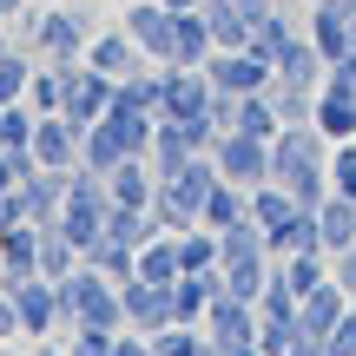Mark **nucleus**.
Masks as SVG:
<instances>
[{"instance_id": "nucleus-15", "label": "nucleus", "mask_w": 356, "mask_h": 356, "mask_svg": "<svg viewBox=\"0 0 356 356\" xmlns=\"http://www.w3.org/2000/svg\"><path fill=\"white\" fill-rule=\"evenodd\" d=\"M0 277H40V225L33 218L0 231Z\"/></svg>"}, {"instance_id": "nucleus-11", "label": "nucleus", "mask_w": 356, "mask_h": 356, "mask_svg": "<svg viewBox=\"0 0 356 356\" xmlns=\"http://www.w3.org/2000/svg\"><path fill=\"white\" fill-rule=\"evenodd\" d=\"M86 66H99L106 79H132L139 66H152L139 53V40L126 33V26H113V33H92V47H86Z\"/></svg>"}, {"instance_id": "nucleus-46", "label": "nucleus", "mask_w": 356, "mask_h": 356, "mask_svg": "<svg viewBox=\"0 0 356 356\" xmlns=\"http://www.w3.org/2000/svg\"><path fill=\"white\" fill-rule=\"evenodd\" d=\"M7 191H20V165H13V152H0V198Z\"/></svg>"}, {"instance_id": "nucleus-53", "label": "nucleus", "mask_w": 356, "mask_h": 356, "mask_svg": "<svg viewBox=\"0 0 356 356\" xmlns=\"http://www.w3.org/2000/svg\"><path fill=\"white\" fill-rule=\"evenodd\" d=\"M350 310H356V291H350Z\"/></svg>"}, {"instance_id": "nucleus-55", "label": "nucleus", "mask_w": 356, "mask_h": 356, "mask_svg": "<svg viewBox=\"0 0 356 356\" xmlns=\"http://www.w3.org/2000/svg\"><path fill=\"white\" fill-rule=\"evenodd\" d=\"M126 7H132V0H126Z\"/></svg>"}, {"instance_id": "nucleus-36", "label": "nucleus", "mask_w": 356, "mask_h": 356, "mask_svg": "<svg viewBox=\"0 0 356 356\" xmlns=\"http://www.w3.org/2000/svg\"><path fill=\"white\" fill-rule=\"evenodd\" d=\"M113 337H119V330H99V323H73V337H66V356H113Z\"/></svg>"}, {"instance_id": "nucleus-38", "label": "nucleus", "mask_w": 356, "mask_h": 356, "mask_svg": "<svg viewBox=\"0 0 356 356\" xmlns=\"http://www.w3.org/2000/svg\"><path fill=\"white\" fill-rule=\"evenodd\" d=\"M323 92H343V99H356V47L343 53V60L323 66Z\"/></svg>"}, {"instance_id": "nucleus-18", "label": "nucleus", "mask_w": 356, "mask_h": 356, "mask_svg": "<svg viewBox=\"0 0 356 356\" xmlns=\"http://www.w3.org/2000/svg\"><path fill=\"white\" fill-rule=\"evenodd\" d=\"M211 20H204V7H191V13H178V33H172V60L178 66H204L211 60Z\"/></svg>"}, {"instance_id": "nucleus-25", "label": "nucleus", "mask_w": 356, "mask_h": 356, "mask_svg": "<svg viewBox=\"0 0 356 356\" xmlns=\"http://www.w3.org/2000/svg\"><path fill=\"white\" fill-rule=\"evenodd\" d=\"M257 304V323H297V291L277 277V264H270V277H264V291L251 297Z\"/></svg>"}, {"instance_id": "nucleus-32", "label": "nucleus", "mask_w": 356, "mask_h": 356, "mask_svg": "<svg viewBox=\"0 0 356 356\" xmlns=\"http://www.w3.org/2000/svg\"><path fill=\"white\" fill-rule=\"evenodd\" d=\"M33 106L26 99H13V106H0V152H26L33 145Z\"/></svg>"}, {"instance_id": "nucleus-24", "label": "nucleus", "mask_w": 356, "mask_h": 356, "mask_svg": "<svg viewBox=\"0 0 356 356\" xmlns=\"http://www.w3.org/2000/svg\"><path fill=\"white\" fill-rule=\"evenodd\" d=\"M231 132H251V139H277L284 132V119H277V106H270V92H244V106H238V126Z\"/></svg>"}, {"instance_id": "nucleus-34", "label": "nucleus", "mask_w": 356, "mask_h": 356, "mask_svg": "<svg viewBox=\"0 0 356 356\" xmlns=\"http://www.w3.org/2000/svg\"><path fill=\"white\" fill-rule=\"evenodd\" d=\"M26 79H33V53H26V47H13L7 60H0V106L26 99Z\"/></svg>"}, {"instance_id": "nucleus-16", "label": "nucleus", "mask_w": 356, "mask_h": 356, "mask_svg": "<svg viewBox=\"0 0 356 356\" xmlns=\"http://www.w3.org/2000/svg\"><path fill=\"white\" fill-rule=\"evenodd\" d=\"M323 66H330V60L310 47V33H291V47L277 53V79H291V86H310V92L323 86Z\"/></svg>"}, {"instance_id": "nucleus-20", "label": "nucleus", "mask_w": 356, "mask_h": 356, "mask_svg": "<svg viewBox=\"0 0 356 356\" xmlns=\"http://www.w3.org/2000/svg\"><path fill=\"white\" fill-rule=\"evenodd\" d=\"M244 211H251V191H244V185H231V178H218V185H211V198H204V211H198V225L225 231V225H238Z\"/></svg>"}, {"instance_id": "nucleus-39", "label": "nucleus", "mask_w": 356, "mask_h": 356, "mask_svg": "<svg viewBox=\"0 0 356 356\" xmlns=\"http://www.w3.org/2000/svg\"><path fill=\"white\" fill-rule=\"evenodd\" d=\"M238 106H244L238 92H225V86H211V106H204V119H211L218 132H231V126H238Z\"/></svg>"}, {"instance_id": "nucleus-10", "label": "nucleus", "mask_w": 356, "mask_h": 356, "mask_svg": "<svg viewBox=\"0 0 356 356\" xmlns=\"http://www.w3.org/2000/svg\"><path fill=\"white\" fill-rule=\"evenodd\" d=\"M119 297H126V330H165L172 323V284H145V277H132V284H119Z\"/></svg>"}, {"instance_id": "nucleus-21", "label": "nucleus", "mask_w": 356, "mask_h": 356, "mask_svg": "<svg viewBox=\"0 0 356 356\" xmlns=\"http://www.w3.org/2000/svg\"><path fill=\"white\" fill-rule=\"evenodd\" d=\"M66 270H79V244L53 218V225H40V277H66Z\"/></svg>"}, {"instance_id": "nucleus-9", "label": "nucleus", "mask_w": 356, "mask_h": 356, "mask_svg": "<svg viewBox=\"0 0 356 356\" xmlns=\"http://www.w3.org/2000/svg\"><path fill=\"white\" fill-rule=\"evenodd\" d=\"M304 33H310V47H317L323 60H343V53L356 47L350 40V0H310Z\"/></svg>"}, {"instance_id": "nucleus-33", "label": "nucleus", "mask_w": 356, "mask_h": 356, "mask_svg": "<svg viewBox=\"0 0 356 356\" xmlns=\"http://www.w3.org/2000/svg\"><path fill=\"white\" fill-rule=\"evenodd\" d=\"M291 33H297V20H291V13H284V7H270V13H264V20H257V33H251V47H257V53H264V60H270V66H277V53H284V47H291Z\"/></svg>"}, {"instance_id": "nucleus-7", "label": "nucleus", "mask_w": 356, "mask_h": 356, "mask_svg": "<svg viewBox=\"0 0 356 356\" xmlns=\"http://www.w3.org/2000/svg\"><path fill=\"white\" fill-rule=\"evenodd\" d=\"M204 337L225 343V350L257 343V304H251V297H238V291H218L211 310H204Z\"/></svg>"}, {"instance_id": "nucleus-22", "label": "nucleus", "mask_w": 356, "mask_h": 356, "mask_svg": "<svg viewBox=\"0 0 356 356\" xmlns=\"http://www.w3.org/2000/svg\"><path fill=\"white\" fill-rule=\"evenodd\" d=\"M119 159H132V152L119 145V132L106 126V119H99V126H86V132H79V165H92V172H113Z\"/></svg>"}, {"instance_id": "nucleus-27", "label": "nucleus", "mask_w": 356, "mask_h": 356, "mask_svg": "<svg viewBox=\"0 0 356 356\" xmlns=\"http://www.w3.org/2000/svg\"><path fill=\"white\" fill-rule=\"evenodd\" d=\"M86 264H92V270H106L113 284H132V277H139V251H132V244H113V238H99V244H92V251H86Z\"/></svg>"}, {"instance_id": "nucleus-4", "label": "nucleus", "mask_w": 356, "mask_h": 356, "mask_svg": "<svg viewBox=\"0 0 356 356\" xmlns=\"http://www.w3.org/2000/svg\"><path fill=\"white\" fill-rule=\"evenodd\" d=\"M13 297V310H20V337H53L60 330V291H53V277H0Z\"/></svg>"}, {"instance_id": "nucleus-1", "label": "nucleus", "mask_w": 356, "mask_h": 356, "mask_svg": "<svg viewBox=\"0 0 356 356\" xmlns=\"http://www.w3.org/2000/svg\"><path fill=\"white\" fill-rule=\"evenodd\" d=\"M13 47H26L33 60H86L92 26H86V13H79V7H33Z\"/></svg>"}, {"instance_id": "nucleus-8", "label": "nucleus", "mask_w": 356, "mask_h": 356, "mask_svg": "<svg viewBox=\"0 0 356 356\" xmlns=\"http://www.w3.org/2000/svg\"><path fill=\"white\" fill-rule=\"evenodd\" d=\"M33 159L47 172H73L79 165V126L66 113H40L33 119Z\"/></svg>"}, {"instance_id": "nucleus-40", "label": "nucleus", "mask_w": 356, "mask_h": 356, "mask_svg": "<svg viewBox=\"0 0 356 356\" xmlns=\"http://www.w3.org/2000/svg\"><path fill=\"white\" fill-rule=\"evenodd\" d=\"M297 343V323H257V350L264 356H291Z\"/></svg>"}, {"instance_id": "nucleus-44", "label": "nucleus", "mask_w": 356, "mask_h": 356, "mask_svg": "<svg viewBox=\"0 0 356 356\" xmlns=\"http://www.w3.org/2000/svg\"><path fill=\"white\" fill-rule=\"evenodd\" d=\"M13 225H26V204H20V191H7V198H0V231H13Z\"/></svg>"}, {"instance_id": "nucleus-52", "label": "nucleus", "mask_w": 356, "mask_h": 356, "mask_svg": "<svg viewBox=\"0 0 356 356\" xmlns=\"http://www.w3.org/2000/svg\"><path fill=\"white\" fill-rule=\"evenodd\" d=\"M33 7H60V0H33Z\"/></svg>"}, {"instance_id": "nucleus-47", "label": "nucleus", "mask_w": 356, "mask_h": 356, "mask_svg": "<svg viewBox=\"0 0 356 356\" xmlns=\"http://www.w3.org/2000/svg\"><path fill=\"white\" fill-rule=\"evenodd\" d=\"M26 7L33 0H0V20H26Z\"/></svg>"}, {"instance_id": "nucleus-29", "label": "nucleus", "mask_w": 356, "mask_h": 356, "mask_svg": "<svg viewBox=\"0 0 356 356\" xmlns=\"http://www.w3.org/2000/svg\"><path fill=\"white\" fill-rule=\"evenodd\" d=\"M270 106H277L284 126H304V119H317V92H310V86H291V79H270Z\"/></svg>"}, {"instance_id": "nucleus-48", "label": "nucleus", "mask_w": 356, "mask_h": 356, "mask_svg": "<svg viewBox=\"0 0 356 356\" xmlns=\"http://www.w3.org/2000/svg\"><path fill=\"white\" fill-rule=\"evenodd\" d=\"M33 356H66V343H53V337H33Z\"/></svg>"}, {"instance_id": "nucleus-41", "label": "nucleus", "mask_w": 356, "mask_h": 356, "mask_svg": "<svg viewBox=\"0 0 356 356\" xmlns=\"http://www.w3.org/2000/svg\"><path fill=\"white\" fill-rule=\"evenodd\" d=\"M330 356H356V310H343V323L330 330Z\"/></svg>"}, {"instance_id": "nucleus-50", "label": "nucleus", "mask_w": 356, "mask_h": 356, "mask_svg": "<svg viewBox=\"0 0 356 356\" xmlns=\"http://www.w3.org/2000/svg\"><path fill=\"white\" fill-rule=\"evenodd\" d=\"M7 53H13V33H7V26H0V60H7Z\"/></svg>"}, {"instance_id": "nucleus-30", "label": "nucleus", "mask_w": 356, "mask_h": 356, "mask_svg": "<svg viewBox=\"0 0 356 356\" xmlns=\"http://www.w3.org/2000/svg\"><path fill=\"white\" fill-rule=\"evenodd\" d=\"M60 99H66V66L47 60L33 79H26V106H33V113H60Z\"/></svg>"}, {"instance_id": "nucleus-31", "label": "nucleus", "mask_w": 356, "mask_h": 356, "mask_svg": "<svg viewBox=\"0 0 356 356\" xmlns=\"http://www.w3.org/2000/svg\"><path fill=\"white\" fill-rule=\"evenodd\" d=\"M211 264H218V231L211 225L178 231V270H211Z\"/></svg>"}, {"instance_id": "nucleus-43", "label": "nucleus", "mask_w": 356, "mask_h": 356, "mask_svg": "<svg viewBox=\"0 0 356 356\" xmlns=\"http://www.w3.org/2000/svg\"><path fill=\"white\" fill-rule=\"evenodd\" d=\"M330 277L343 284V291H356V244H350V251H337V257H330Z\"/></svg>"}, {"instance_id": "nucleus-5", "label": "nucleus", "mask_w": 356, "mask_h": 356, "mask_svg": "<svg viewBox=\"0 0 356 356\" xmlns=\"http://www.w3.org/2000/svg\"><path fill=\"white\" fill-rule=\"evenodd\" d=\"M204 73H211V86H225V92H238V99H244V92H270L277 66H270L257 47H238V53H211Z\"/></svg>"}, {"instance_id": "nucleus-3", "label": "nucleus", "mask_w": 356, "mask_h": 356, "mask_svg": "<svg viewBox=\"0 0 356 356\" xmlns=\"http://www.w3.org/2000/svg\"><path fill=\"white\" fill-rule=\"evenodd\" d=\"M211 159H218V178H231V185H244V191L270 178V145L251 139V132H218Z\"/></svg>"}, {"instance_id": "nucleus-19", "label": "nucleus", "mask_w": 356, "mask_h": 356, "mask_svg": "<svg viewBox=\"0 0 356 356\" xmlns=\"http://www.w3.org/2000/svg\"><path fill=\"white\" fill-rule=\"evenodd\" d=\"M106 238L139 251V244H152V238H159V218H152V211H139V204H113V211H106Z\"/></svg>"}, {"instance_id": "nucleus-37", "label": "nucleus", "mask_w": 356, "mask_h": 356, "mask_svg": "<svg viewBox=\"0 0 356 356\" xmlns=\"http://www.w3.org/2000/svg\"><path fill=\"white\" fill-rule=\"evenodd\" d=\"M330 191H343V198H356V139L330 145Z\"/></svg>"}, {"instance_id": "nucleus-17", "label": "nucleus", "mask_w": 356, "mask_h": 356, "mask_svg": "<svg viewBox=\"0 0 356 356\" xmlns=\"http://www.w3.org/2000/svg\"><path fill=\"white\" fill-rule=\"evenodd\" d=\"M317 231H323V251H350L356 244V198H343V191H330V198L317 204Z\"/></svg>"}, {"instance_id": "nucleus-13", "label": "nucleus", "mask_w": 356, "mask_h": 356, "mask_svg": "<svg viewBox=\"0 0 356 356\" xmlns=\"http://www.w3.org/2000/svg\"><path fill=\"white\" fill-rule=\"evenodd\" d=\"M106 191H113V204H139V211H152V198H159V172L145 165V159H119V165L106 172Z\"/></svg>"}, {"instance_id": "nucleus-28", "label": "nucleus", "mask_w": 356, "mask_h": 356, "mask_svg": "<svg viewBox=\"0 0 356 356\" xmlns=\"http://www.w3.org/2000/svg\"><path fill=\"white\" fill-rule=\"evenodd\" d=\"M291 211H297V198H291V191L277 185V178H264V185H251V218H257L264 231H277V225H284Z\"/></svg>"}, {"instance_id": "nucleus-26", "label": "nucleus", "mask_w": 356, "mask_h": 356, "mask_svg": "<svg viewBox=\"0 0 356 356\" xmlns=\"http://www.w3.org/2000/svg\"><path fill=\"white\" fill-rule=\"evenodd\" d=\"M139 277L145 284H172L178 277V238L172 231H159L152 244H139Z\"/></svg>"}, {"instance_id": "nucleus-51", "label": "nucleus", "mask_w": 356, "mask_h": 356, "mask_svg": "<svg viewBox=\"0 0 356 356\" xmlns=\"http://www.w3.org/2000/svg\"><path fill=\"white\" fill-rule=\"evenodd\" d=\"M231 356H264V350H257V343H238V350H231Z\"/></svg>"}, {"instance_id": "nucleus-35", "label": "nucleus", "mask_w": 356, "mask_h": 356, "mask_svg": "<svg viewBox=\"0 0 356 356\" xmlns=\"http://www.w3.org/2000/svg\"><path fill=\"white\" fill-rule=\"evenodd\" d=\"M264 277H270V257H238V264H225V291H238V297H257Z\"/></svg>"}, {"instance_id": "nucleus-54", "label": "nucleus", "mask_w": 356, "mask_h": 356, "mask_svg": "<svg viewBox=\"0 0 356 356\" xmlns=\"http://www.w3.org/2000/svg\"><path fill=\"white\" fill-rule=\"evenodd\" d=\"M0 356H13V350H0Z\"/></svg>"}, {"instance_id": "nucleus-6", "label": "nucleus", "mask_w": 356, "mask_h": 356, "mask_svg": "<svg viewBox=\"0 0 356 356\" xmlns=\"http://www.w3.org/2000/svg\"><path fill=\"white\" fill-rule=\"evenodd\" d=\"M126 33L139 40V53L152 66H165L172 60V33H178V13L165 7V0H132L126 7Z\"/></svg>"}, {"instance_id": "nucleus-2", "label": "nucleus", "mask_w": 356, "mask_h": 356, "mask_svg": "<svg viewBox=\"0 0 356 356\" xmlns=\"http://www.w3.org/2000/svg\"><path fill=\"white\" fill-rule=\"evenodd\" d=\"M60 66H66V99H60V113L73 119L79 132L99 126L106 106H113V86H119V79H106L99 66H86V60H60Z\"/></svg>"}, {"instance_id": "nucleus-49", "label": "nucleus", "mask_w": 356, "mask_h": 356, "mask_svg": "<svg viewBox=\"0 0 356 356\" xmlns=\"http://www.w3.org/2000/svg\"><path fill=\"white\" fill-rule=\"evenodd\" d=\"M165 7H172V13H191V7H204V0H165Z\"/></svg>"}, {"instance_id": "nucleus-12", "label": "nucleus", "mask_w": 356, "mask_h": 356, "mask_svg": "<svg viewBox=\"0 0 356 356\" xmlns=\"http://www.w3.org/2000/svg\"><path fill=\"white\" fill-rule=\"evenodd\" d=\"M343 310H350V291L337 277H323L310 297H297V330H310V337H330L337 323H343Z\"/></svg>"}, {"instance_id": "nucleus-42", "label": "nucleus", "mask_w": 356, "mask_h": 356, "mask_svg": "<svg viewBox=\"0 0 356 356\" xmlns=\"http://www.w3.org/2000/svg\"><path fill=\"white\" fill-rule=\"evenodd\" d=\"M113 356H152V337H145V330H119L113 337Z\"/></svg>"}, {"instance_id": "nucleus-23", "label": "nucleus", "mask_w": 356, "mask_h": 356, "mask_svg": "<svg viewBox=\"0 0 356 356\" xmlns=\"http://www.w3.org/2000/svg\"><path fill=\"white\" fill-rule=\"evenodd\" d=\"M317 126H323V139H330V145L356 139V99H343V92H323V86H317Z\"/></svg>"}, {"instance_id": "nucleus-14", "label": "nucleus", "mask_w": 356, "mask_h": 356, "mask_svg": "<svg viewBox=\"0 0 356 356\" xmlns=\"http://www.w3.org/2000/svg\"><path fill=\"white\" fill-rule=\"evenodd\" d=\"M20 204H26L33 225H53V218L66 211V172H47V165H40L33 178H20Z\"/></svg>"}, {"instance_id": "nucleus-45", "label": "nucleus", "mask_w": 356, "mask_h": 356, "mask_svg": "<svg viewBox=\"0 0 356 356\" xmlns=\"http://www.w3.org/2000/svg\"><path fill=\"white\" fill-rule=\"evenodd\" d=\"M0 337H20V310H13L7 284H0Z\"/></svg>"}]
</instances>
